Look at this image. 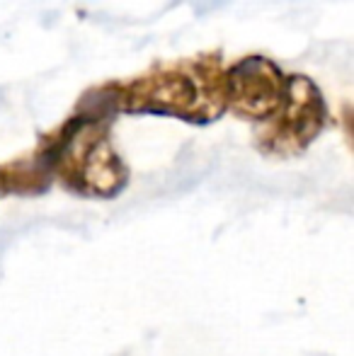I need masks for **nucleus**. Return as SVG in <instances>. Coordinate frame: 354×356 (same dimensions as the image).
I'll list each match as a JSON object with an SVG mask.
<instances>
[{
  "label": "nucleus",
  "instance_id": "obj_3",
  "mask_svg": "<svg viewBox=\"0 0 354 356\" xmlns=\"http://www.w3.org/2000/svg\"><path fill=\"white\" fill-rule=\"evenodd\" d=\"M257 136V145L272 155H296L311 145L328 122L323 95L306 75H289L284 102Z\"/></svg>",
  "mask_w": 354,
  "mask_h": 356
},
{
  "label": "nucleus",
  "instance_id": "obj_1",
  "mask_svg": "<svg viewBox=\"0 0 354 356\" xmlns=\"http://www.w3.org/2000/svg\"><path fill=\"white\" fill-rule=\"evenodd\" d=\"M226 109V73L221 56L163 66L127 85H119V112L168 114L192 124H209Z\"/></svg>",
  "mask_w": 354,
  "mask_h": 356
},
{
  "label": "nucleus",
  "instance_id": "obj_4",
  "mask_svg": "<svg viewBox=\"0 0 354 356\" xmlns=\"http://www.w3.org/2000/svg\"><path fill=\"white\" fill-rule=\"evenodd\" d=\"M287 75L265 56H248L226 73V107L238 117L267 122L284 102Z\"/></svg>",
  "mask_w": 354,
  "mask_h": 356
},
{
  "label": "nucleus",
  "instance_id": "obj_2",
  "mask_svg": "<svg viewBox=\"0 0 354 356\" xmlns=\"http://www.w3.org/2000/svg\"><path fill=\"white\" fill-rule=\"evenodd\" d=\"M109 119L78 112L44 138L37 158L71 192L81 197H114L127 187L129 170L109 145Z\"/></svg>",
  "mask_w": 354,
  "mask_h": 356
}]
</instances>
